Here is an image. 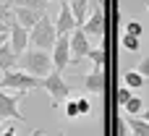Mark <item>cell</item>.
<instances>
[{"label": "cell", "mask_w": 149, "mask_h": 136, "mask_svg": "<svg viewBox=\"0 0 149 136\" xmlns=\"http://www.w3.org/2000/svg\"><path fill=\"white\" fill-rule=\"evenodd\" d=\"M58 37H60V34H58V29H55V21L50 18V13H42V18L29 29V47L52 52Z\"/></svg>", "instance_id": "1"}, {"label": "cell", "mask_w": 149, "mask_h": 136, "mask_svg": "<svg viewBox=\"0 0 149 136\" xmlns=\"http://www.w3.org/2000/svg\"><path fill=\"white\" fill-rule=\"evenodd\" d=\"M21 68L37 79H47L52 73V52L47 50H37V47H26V52L21 55Z\"/></svg>", "instance_id": "2"}, {"label": "cell", "mask_w": 149, "mask_h": 136, "mask_svg": "<svg viewBox=\"0 0 149 136\" xmlns=\"http://www.w3.org/2000/svg\"><path fill=\"white\" fill-rule=\"evenodd\" d=\"M42 89L50 94V105L52 107H60V105H65V100H71V84L63 79V73L60 71H55L52 68V73L42 81Z\"/></svg>", "instance_id": "3"}, {"label": "cell", "mask_w": 149, "mask_h": 136, "mask_svg": "<svg viewBox=\"0 0 149 136\" xmlns=\"http://www.w3.org/2000/svg\"><path fill=\"white\" fill-rule=\"evenodd\" d=\"M42 81L45 79H37L26 71H5L3 73V81H0V89H18V92H31V89H42Z\"/></svg>", "instance_id": "4"}, {"label": "cell", "mask_w": 149, "mask_h": 136, "mask_svg": "<svg viewBox=\"0 0 149 136\" xmlns=\"http://www.w3.org/2000/svg\"><path fill=\"white\" fill-rule=\"evenodd\" d=\"M29 92H5V89H0V121L3 118H13V121H26V115L18 110V102L26 97Z\"/></svg>", "instance_id": "5"}, {"label": "cell", "mask_w": 149, "mask_h": 136, "mask_svg": "<svg viewBox=\"0 0 149 136\" xmlns=\"http://www.w3.org/2000/svg\"><path fill=\"white\" fill-rule=\"evenodd\" d=\"M81 29L86 31V37H94V39H100L105 34V8H102V0H97V5L92 8V13L86 16Z\"/></svg>", "instance_id": "6"}, {"label": "cell", "mask_w": 149, "mask_h": 136, "mask_svg": "<svg viewBox=\"0 0 149 136\" xmlns=\"http://www.w3.org/2000/svg\"><path fill=\"white\" fill-rule=\"evenodd\" d=\"M92 45H89V37L81 26H76L71 31V63H81L86 55H89Z\"/></svg>", "instance_id": "7"}, {"label": "cell", "mask_w": 149, "mask_h": 136, "mask_svg": "<svg viewBox=\"0 0 149 136\" xmlns=\"http://www.w3.org/2000/svg\"><path fill=\"white\" fill-rule=\"evenodd\" d=\"M68 63H71V34H60L52 47V66H55V71L63 73L68 68Z\"/></svg>", "instance_id": "8"}, {"label": "cell", "mask_w": 149, "mask_h": 136, "mask_svg": "<svg viewBox=\"0 0 149 136\" xmlns=\"http://www.w3.org/2000/svg\"><path fill=\"white\" fill-rule=\"evenodd\" d=\"M10 47H13V52L21 58L24 52H26V47H29V29L26 26H21L16 18H10Z\"/></svg>", "instance_id": "9"}, {"label": "cell", "mask_w": 149, "mask_h": 136, "mask_svg": "<svg viewBox=\"0 0 149 136\" xmlns=\"http://www.w3.org/2000/svg\"><path fill=\"white\" fill-rule=\"evenodd\" d=\"M76 26H79V24H76V18H73L71 5H68V3H63V5H60V10H58V18H55V29H58V34H71Z\"/></svg>", "instance_id": "10"}, {"label": "cell", "mask_w": 149, "mask_h": 136, "mask_svg": "<svg viewBox=\"0 0 149 136\" xmlns=\"http://www.w3.org/2000/svg\"><path fill=\"white\" fill-rule=\"evenodd\" d=\"M10 13H13V18H16L21 26H26V29H31V26L42 18V13H39V10L26 8V5H13V8H10ZM45 13H47V10H45Z\"/></svg>", "instance_id": "11"}, {"label": "cell", "mask_w": 149, "mask_h": 136, "mask_svg": "<svg viewBox=\"0 0 149 136\" xmlns=\"http://www.w3.org/2000/svg\"><path fill=\"white\" fill-rule=\"evenodd\" d=\"M84 89H86V92H92V94H100V92L105 89V71L94 66V68L84 76Z\"/></svg>", "instance_id": "12"}, {"label": "cell", "mask_w": 149, "mask_h": 136, "mask_svg": "<svg viewBox=\"0 0 149 136\" xmlns=\"http://www.w3.org/2000/svg\"><path fill=\"white\" fill-rule=\"evenodd\" d=\"M16 63H18V55L13 52L10 42L0 45V71H3V73H5V71H13V68H16Z\"/></svg>", "instance_id": "13"}, {"label": "cell", "mask_w": 149, "mask_h": 136, "mask_svg": "<svg viewBox=\"0 0 149 136\" xmlns=\"http://www.w3.org/2000/svg\"><path fill=\"white\" fill-rule=\"evenodd\" d=\"M68 5H71V10H73L76 24H79V26H84L86 16H89V0H71Z\"/></svg>", "instance_id": "14"}, {"label": "cell", "mask_w": 149, "mask_h": 136, "mask_svg": "<svg viewBox=\"0 0 149 136\" xmlns=\"http://www.w3.org/2000/svg\"><path fill=\"white\" fill-rule=\"evenodd\" d=\"M128 128H131V136H149V123L141 118V115H128Z\"/></svg>", "instance_id": "15"}, {"label": "cell", "mask_w": 149, "mask_h": 136, "mask_svg": "<svg viewBox=\"0 0 149 136\" xmlns=\"http://www.w3.org/2000/svg\"><path fill=\"white\" fill-rule=\"evenodd\" d=\"M144 81H147V79H144L136 68L123 73V86H128V89H141V86H144Z\"/></svg>", "instance_id": "16"}, {"label": "cell", "mask_w": 149, "mask_h": 136, "mask_svg": "<svg viewBox=\"0 0 149 136\" xmlns=\"http://www.w3.org/2000/svg\"><path fill=\"white\" fill-rule=\"evenodd\" d=\"M123 110H126V115H141V110H144V102H141V97L139 94H134L126 105H123Z\"/></svg>", "instance_id": "17"}, {"label": "cell", "mask_w": 149, "mask_h": 136, "mask_svg": "<svg viewBox=\"0 0 149 136\" xmlns=\"http://www.w3.org/2000/svg\"><path fill=\"white\" fill-rule=\"evenodd\" d=\"M86 58H89L97 68H105V47H92Z\"/></svg>", "instance_id": "18"}, {"label": "cell", "mask_w": 149, "mask_h": 136, "mask_svg": "<svg viewBox=\"0 0 149 136\" xmlns=\"http://www.w3.org/2000/svg\"><path fill=\"white\" fill-rule=\"evenodd\" d=\"M16 5H26V8H34V10H39V13H45L47 5H50V0H18Z\"/></svg>", "instance_id": "19"}, {"label": "cell", "mask_w": 149, "mask_h": 136, "mask_svg": "<svg viewBox=\"0 0 149 136\" xmlns=\"http://www.w3.org/2000/svg\"><path fill=\"white\" fill-rule=\"evenodd\" d=\"M120 45H123L128 52H136V50H139V37H134V34H123Z\"/></svg>", "instance_id": "20"}, {"label": "cell", "mask_w": 149, "mask_h": 136, "mask_svg": "<svg viewBox=\"0 0 149 136\" xmlns=\"http://www.w3.org/2000/svg\"><path fill=\"white\" fill-rule=\"evenodd\" d=\"M65 118H68V121L81 118V115H79V102H76V100H65Z\"/></svg>", "instance_id": "21"}, {"label": "cell", "mask_w": 149, "mask_h": 136, "mask_svg": "<svg viewBox=\"0 0 149 136\" xmlns=\"http://www.w3.org/2000/svg\"><path fill=\"white\" fill-rule=\"evenodd\" d=\"M141 31H144V24H141V21L131 18V21L126 24V34H134V37H141Z\"/></svg>", "instance_id": "22"}, {"label": "cell", "mask_w": 149, "mask_h": 136, "mask_svg": "<svg viewBox=\"0 0 149 136\" xmlns=\"http://www.w3.org/2000/svg\"><path fill=\"white\" fill-rule=\"evenodd\" d=\"M76 102H79V115H89V113H92L89 97H76Z\"/></svg>", "instance_id": "23"}, {"label": "cell", "mask_w": 149, "mask_h": 136, "mask_svg": "<svg viewBox=\"0 0 149 136\" xmlns=\"http://www.w3.org/2000/svg\"><path fill=\"white\" fill-rule=\"evenodd\" d=\"M131 97H134V89H128V86H120V89H118V102H120V107H123Z\"/></svg>", "instance_id": "24"}, {"label": "cell", "mask_w": 149, "mask_h": 136, "mask_svg": "<svg viewBox=\"0 0 149 136\" xmlns=\"http://www.w3.org/2000/svg\"><path fill=\"white\" fill-rule=\"evenodd\" d=\"M136 71H139V73H141V76H144V79L149 81V55H147V58H141V60H139V66H136Z\"/></svg>", "instance_id": "25"}, {"label": "cell", "mask_w": 149, "mask_h": 136, "mask_svg": "<svg viewBox=\"0 0 149 136\" xmlns=\"http://www.w3.org/2000/svg\"><path fill=\"white\" fill-rule=\"evenodd\" d=\"M10 18H13V13H10V8H8L5 3H0V21H5V24H10Z\"/></svg>", "instance_id": "26"}, {"label": "cell", "mask_w": 149, "mask_h": 136, "mask_svg": "<svg viewBox=\"0 0 149 136\" xmlns=\"http://www.w3.org/2000/svg\"><path fill=\"white\" fill-rule=\"evenodd\" d=\"M115 126H118V136H128V131H131V128H128V123H126L123 118H120V121H118Z\"/></svg>", "instance_id": "27"}, {"label": "cell", "mask_w": 149, "mask_h": 136, "mask_svg": "<svg viewBox=\"0 0 149 136\" xmlns=\"http://www.w3.org/2000/svg\"><path fill=\"white\" fill-rule=\"evenodd\" d=\"M0 136H16V128L8 126V128H3V134H0Z\"/></svg>", "instance_id": "28"}, {"label": "cell", "mask_w": 149, "mask_h": 136, "mask_svg": "<svg viewBox=\"0 0 149 136\" xmlns=\"http://www.w3.org/2000/svg\"><path fill=\"white\" fill-rule=\"evenodd\" d=\"M10 31V24H5V21H0V34H8Z\"/></svg>", "instance_id": "29"}, {"label": "cell", "mask_w": 149, "mask_h": 136, "mask_svg": "<svg viewBox=\"0 0 149 136\" xmlns=\"http://www.w3.org/2000/svg\"><path fill=\"white\" fill-rule=\"evenodd\" d=\"M8 39H10V31H8V34H0V45H5Z\"/></svg>", "instance_id": "30"}, {"label": "cell", "mask_w": 149, "mask_h": 136, "mask_svg": "<svg viewBox=\"0 0 149 136\" xmlns=\"http://www.w3.org/2000/svg\"><path fill=\"white\" fill-rule=\"evenodd\" d=\"M0 3H5V5H8V8H13V5H16V3H18V0H0Z\"/></svg>", "instance_id": "31"}, {"label": "cell", "mask_w": 149, "mask_h": 136, "mask_svg": "<svg viewBox=\"0 0 149 136\" xmlns=\"http://www.w3.org/2000/svg\"><path fill=\"white\" fill-rule=\"evenodd\" d=\"M141 118H144V121L149 123V107H147V110H141Z\"/></svg>", "instance_id": "32"}, {"label": "cell", "mask_w": 149, "mask_h": 136, "mask_svg": "<svg viewBox=\"0 0 149 136\" xmlns=\"http://www.w3.org/2000/svg\"><path fill=\"white\" fill-rule=\"evenodd\" d=\"M42 134H45L42 128H34V131H31V136H42Z\"/></svg>", "instance_id": "33"}, {"label": "cell", "mask_w": 149, "mask_h": 136, "mask_svg": "<svg viewBox=\"0 0 149 136\" xmlns=\"http://www.w3.org/2000/svg\"><path fill=\"white\" fill-rule=\"evenodd\" d=\"M144 5H147V10H149V0H147V3H144Z\"/></svg>", "instance_id": "34"}, {"label": "cell", "mask_w": 149, "mask_h": 136, "mask_svg": "<svg viewBox=\"0 0 149 136\" xmlns=\"http://www.w3.org/2000/svg\"><path fill=\"white\" fill-rule=\"evenodd\" d=\"M0 81H3V71H0Z\"/></svg>", "instance_id": "35"}, {"label": "cell", "mask_w": 149, "mask_h": 136, "mask_svg": "<svg viewBox=\"0 0 149 136\" xmlns=\"http://www.w3.org/2000/svg\"><path fill=\"white\" fill-rule=\"evenodd\" d=\"M63 3H71V0H63Z\"/></svg>", "instance_id": "36"}, {"label": "cell", "mask_w": 149, "mask_h": 136, "mask_svg": "<svg viewBox=\"0 0 149 136\" xmlns=\"http://www.w3.org/2000/svg\"><path fill=\"white\" fill-rule=\"evenodd\" d=\"M0 134H3V128H0Z\"/></svg>", "instance_id": "37"}, {"label": "cell", "mask_w": 149, "mask_h": 136, "mask_svg": "<svg viewBox=\"0 0 149 136\" xmlns=\"http://www.w3.org/2000/svg\"><path fill=\"white\" fill-rule=\"evenodd\" d=\"M58 136H63V134H58Z\"/></svg>", "instance_id": "38"}]
</instances>
